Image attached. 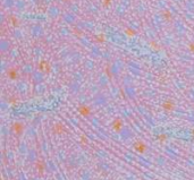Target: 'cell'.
I'll use <instances>...</instances> for the list:
<instances>
[{"instance_id":"obj_1","label":"cell","mask_w":194,"mask_h":180,"mask_svg":"<svg viewBox=\"0 0 194 180\" xmlns=\"http://www.w3.org/2000/svg\"><path fill=\"white\" fill-rule=\"evenodd\" d=\"M133 150L138 153V154H144L148 151V145L143 141L138 139V141H135L133 143Z\"/></svg>"},{"instance_id":"obj_2","label":"cell","mask_w":194,"mask_h":180,"mask_svg":"<svg viewBox=\"0 0 194 180\" xmlns=\"http://www.w3.org/2000/svg\"><path fill=\"white\" fill-rule=\"evenodd\" d=\"M46 162H44V160H42V159H38L36 160V162H35V169H36V172H38V175L39 176H43L44 175V172H46Z\"/></svg>"},{"instance_id":"obj_3","label":"cell","mask_w":194,"mask_h":180,"mask_svg":"<svg viewBox=\"0 0 194 180\" xmlns=\"http://www.w3.org/2000/svg\"><path fill=\"white\" fill-rule=\"evenodd\" d=\"M77 111H78V113H80L82 117L87 118V117L91 116L92 109L89 107V105H86V104H81V105H78V108H77Z\"/></svg>"},{"instance_id":"obj_4","label":"cell","mask_w":194,"mask_h":180,"mask_svg":"<svg viewBox=\"0 0 194 180\" xmlns=\"http://www.w3.org/2000/svg\"><path fill=\"white\" fill-rule=\"evenodd\" d=\"M124 128V124H123V120L120 118L114 119V121L111 122V129L114 130L115 133H120Z\"/></svg>"},{"instance_id":"obj_5","label":"cell","mask_w":194,"mask_h":180,"mask_svg":"<svg viewBox=\"0 0 194 180\" xmlns=\"http://www.w3.org/2000/svg\"><path fill=\"white\" fill-rule=\"evenodd\" d=\"M162 109H164V111L167 113H170L171 111H174L175 110V102L171 101V100H166L164 103H162Z\"/></svg>"},{"instance_id":"obj_6","label":"cell","mask_w":194,"mask_h":180,"mask_svg":"<svg viewBox=\"0 0 194 180\" xmlns=\"http://www.w3.org/2000/svg\"><path fill=\"white\" fill-rule=\"evenodd\" d=\"M12 131L14 133V135L19 136L24 131V125L22 122H14L12 125Z\"/></svg>"},{"instance_id":"obj_7","label":"cell","mask_w":194,"mask_h":180,"mask_svg":"<svg viewBox=\"0 0 194 180\" xmlns=\"http://www.w3.org/2000/svg\"><path fill=\"white\" fill-rule=\"evenodd\" d=\"M52 130H53V133L57 134V135H63V134L66 133V128H65V126H64L63 124H60V122L55 124V126L52 127Z\"/></svg>"},{"instance_id":"obj_8","label":"cell","mask_w":194,"mask_h":180,"mask_svg":"<svg viewBox=\"0 0 194 180\" xmlns=\"http://www.w3.org/2000/svg\"><path fill=\"white\" fill-rule=\"evenodd\" d=\"M155 139L159 142V143H165L168 139V135L165 134V133H159L158 135L155 136Z\"/></svg>"},{"instance_id":"obj_9","label":"cell","mask_w":194,"mask_h":180,"mask_svg":"<svg viewBox=\"0 0 194 180\" xmlns=\"http://www.w3.org/2000/svg\"><path fill=\"white\" fill-rule=\"evenodd\" d=\"M8 77L10 79H16L17 78V76H18V73H17V70L15 69V68H10V69H8Z\"/></svg>"},{"instance_id":"obj_10","label":"cell","mask_w":194,"mask_h":180,"mask_svg":"<svg viewBox=\"0 0 194 180\" xmlns=\"http://www.w3.org/2000/svg\"><path fill=\"white\" fill-rule=\"evenodd\" d=\"M40 69L44 73H48V72H50V66L47 61H42L40 62Z\"/></svg>"},{"instance_id":"obj_11","label":"cell","mask_w":194,"mask_h":180,"mask_svg":"<svg viewBox=\"0 0 194 180\" xmlns=\"http://www.w3.org/2000/svg\"><path fill=\"white\" fill-rule=\"evenodd\" d=\"M80 141H81V144H82V145H84V146H86V145L89 144V138H87V136L84 135V134L81 136Z\"/></svg>"},{"instance_id":"obj_12","label":"cell","mask_w":194,"mask_h":180,"mask_svg":"<svg viewBox=\"0 0 194 180\" xmlns=\"http://www.w3.org/2000/svg\"><path fill=\"white\" fill-rule=\"evenodd\" d=\"M103 4H104L106 6L110 5V4H111V0H103Z\"/></svg>"},{"instance_id":"obj_13","label":"cell","mask_w":194,"mask_h":180,"mask_svg":"<svg viewBox=\"0 0 194 180\" xmlns=\"http://www.w3.org/2000/svg\"><path fill=\"white\" fill-rule=\"evenodd\" d=\"M188 46H190V48H188V49H190V51H194V43H190V45H188Z\"/></svg>"},{"instance_id":"obj_14","label":"cell","mask_w":194,"mask_h":180,"mask_svg":"<svg viewBox=\"0 0 194 180\" xmlns=\"http://www.w3.org/2000/svg\"><path fill=\"white\" fill-rule=\"evenodd\" d=\"M191 136H192V138L194 139V129L191 130Z\"/></svg>"},{"instance_id":"obj_15","label":"cell","mask_w":194,"mask_h":180,"mask_svg":"<svg viewBox=\"0 0 194 180\" xmlns=\"http://www.w3.org/2000/svg\"><path fill=\"white\" fill-rule=\"evenodd\" d=\"M64 1H68V0H64Z\"/></svg>"}]
</instances>
